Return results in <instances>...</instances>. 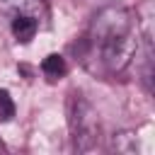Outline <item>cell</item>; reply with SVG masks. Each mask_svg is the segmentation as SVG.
Listing matches in <instances>:
<instances>
[{
	"mask_svg": "<svg viewBox=\"0 0 155 155\" xmlns=\"http://www.w3.org/2000/svg\"><path fill=\"white\" fill-rule=\"evenodd\" d=\"M36 29H39V22H36L34 17H29V15H15V17H12V34H15L17 41L29 44V41L34 39Z\"/></svg>",
	"mask_w": 155,
	"mask_h": 155,
	"instance_id": "277c9868",
	"label": "cell"
},
{
	"mask_svg": "<svg viewBox=\"0 0 155 155\" xmlns=\"http://www.w3.org/2000/svg\"><path fill=\"white\" fill-rule=\"evenodd\" d=\"M12 116H15V102H12V97H10L7 90H0V121L5 124Z\"/></svg>",
	"mask_w": 155,
	"mask_h": 155,
	"instance_id": "52a82bcc",
	"label": "cell"
},
{
	"mask_svg": "<svg viewBox=\"0 0 155 155\" xmlns=\"http://www.w3.org/2000/svg\"><path fill=\"white\" fill-rule=\"evenodd\" d=\"M138 51V31L131 10L121 5L102 7L82 39V61L94 63V70L104 75L124 73Z\"/></svg>",
	"mask_w": 155,
	"mask_h": 155,
	"instance_id": "6da1fadb",
	"label": "cell"
},
{
	"mask_svg": "<svg viewBox=\"0 0 155 155\" xmlns=\"http://www.w3.org/2000/svg\"><path fill=\"white\" fill-rule=\"evenodd\" d=\"M0 5H2V10L10 12L12 17H15V15H29V17H34L36 22L48 17V10H46L44 0H0Z\"/></svg>",
	"mask_w": 155,
	"mask_h": 155,
	"instance_id": "3957f363",
	"label": "cell"
},
{
	"mask_svg": "<svg viewBox=\"0 0 155 155\" xmlns=\"http://www.w3.org/2000/svg\"><path fill=\"white\" fill-rule=\"evenodd\" d=\"M68 126H70V138H73L75 150L85 153V150L94 148V143L99 138V119H97V111L92 109V104L80 92H70Z\"/></svg>",
	"mask_w": 155,
	"mask_h": 155,
	"instance_id": "7a4b0ae2",
	"label": "cell"
},
{
	"mask_svg": "<svg viewBox=\"0 0 155 155\" xmlns=\"http://www.w3.org/2000/svg\"><path fill=\"white\" fill-rule=\"evenodd\" d=\"M65 70H68L65 58L58 56V53H51V56H46V58L41 61V73H44L48 80H58V78H63Z\"/></svg>",
	"mask_w": 155,
	"mask_h": 155,
	"instance_id": "5b68a950",
	"label": "cell"
},
{
	"mask_svg": "<svg viewBox=\"0 0 155 155\" xmlns=\"http://www.w3.org/2000/svg\"><path fill=\"white\" fill-rule=\"evenodd\" d=\"M111 150L124 153V155L136 153V150H138L136 133H133V131H121V133H114V136H111Z\"/></svg>",
	"mask_w": 155,
	"mask_h": 155,
	"instance_id": "8992f818",
	"label": "cell"
}]
</instances>
